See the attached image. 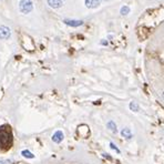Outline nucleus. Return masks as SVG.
<instances>
[{
    "mask_svg": "<svg viewBox=\"0 0 164 164\" xmlns=\"http://www.w3.org/2000/svg\"><path fill=\"white\" fill-rule=\"evenodd\" d=\"M110 146H111V148H112V149H113V150H116V152H120V151H119V150H118V149H116V145H114V144H113V143H110Z\"/></svg>",
    "mask_w": 164,
    "mask_h": 164,
    "instance_id": "ddd939ff",
    "label": "nucleus"
},
{
    "mask_svg": "<svg viewBox=\"0 0 164 164\" xmlns=\"http://www.w3.org/2000/svg\"><path fill=\"white\" fill-rule=\"evenodd\" d=\"M48 3L52 8H60L62 6V0H48Z\"/></svg>",
    "mask_w": 164,
    "mask_h": 164,
    "instance_id": "0eeeda50",
    "label": "nucleus"
},
{
    "mask_svg": "<svg viewBox=\"0 0 164 164\" xmlns=\"http://www.w3.org/2000/svg\"><path fill=\"white\" fill-rule=\"evenodd\" d=\"M8 162L7 161H0V164H7Z\"/></svg>",
    "mask_w": 164,
    "mask_h": 164,
    "instance_id": "4468645a",
    "label": "nucleus"
},
{
    "mask_svg": "<svg viewBox=\"0 0 164 164\" xmlns=\"http://www.w3.org/2000/svg\"><path fill=\"white\" fill-rule=\"evenodd\" d=\"M99 5H100V0H85V6L90 9L97 8Z\"/></svg>",
    "mask_w": 164,
    "mask_h": 164,
    "instance_id": "20e7f679",
    "label": "nucleus"
},
{
    "mask_svg": "<svg viewBox=\"0 0 164 164\" xmlns=\"http://www.w3.org/2000/svg\"><path fill=\"white\" fill-rule=\"evenodd\" d=\"M12 144V133L11 129L8 125L0 127V149L8 150L11 148Z\"/></svg>",
    "mask_w": 164,
    "mask_h": 164,
    "instance_id": "f257e3e1",
    "label": "nucleus"
},
{
    "mask_svg": "<svg viewBox=\"0 0 164 164\" xmlns=\"http://www.w3.org/2000/svg\"><path fill=\"white\" fill-rule=\"evenodd\" d=\"M19 8H20V11L22 13H29L32 10L34 6H32V2L30 0H21L19 3Z\"/></svg>",
    "mask_w": 164,
    "mask_h": 164,
    "instance_id": "f03ea898",
    "label": "nucleus"
},
{
    "mask_svg": "<svg viewBox=\"0 0 164 164\" xmlns=\"http://www.w3.org/2000/svg\"><path fill=\"white\" fill-rule=\"evenodd\" d=\"M130 109L132 110V111H134V112H137V111H139V105H137L135 102H131V103H130Z\"/></svg>",
    "mask_w": 164,
    "mask_h": 164,
    "instance_id": "9d476101",
    "label": "nucleus"
},
{
    "mask_svg": "<svg viewBox=\"0 0 164 164\" xmlns=\"http://www.w3.org/2000/svg\"><path fill=\"white\" fill-rule=\"evenodd\" d=\"M121 134H122V137H125V139H130V137H132V133H131V131L129 130V129H123V130L121 131Z\"/></svg>",
    "mask_w": 164,
    "mask_h": 164,
    "instance_id": "6e6552de",
    "label": "nucleus"
},
{
    "mask_svg": "<svg viewBox=\"0 0 164 164\" xmlns=\"http://www.w3.org/2000/svg\"><path fill=\"white\" fill-rule=\"evenodd\" d=\"M21 154L23 155L24 158H28V159H32L34 158V154L32 153H30L29 151H27V150H24V151H22Z\"/></svg>",
    "mask_w": 164,
    "mask_h": 164,
    "instance_id": "1a4fd4ad",
    "label": "nucleus"
},
{
    "mask_svg": "<svg viewBox=\"0 0 164 164\" xmlns=\"http://www.w3.org/2000/svg\"><path fill=\"white\" fill-rule=\"evenodd\" d=\"M62 140H63V133H62L61 131L55 132V133L53 134V137H52V141L55 143H60Z\"/></svg>",
    "mask_w": 164,
    "mask_h": 164,
    "instance_id": "39448f33",
    "label": "nucleus"
},
{
    "mask_svg": "<svg viewBox=\"0 0 164 164\" xmlns=\"http://www.w3.org/2000/svg\"><path fill=\"white\" fill-rule=\"evenodd\" d=\"M64 23L68 24V26H70V27H79L81 26L83 22L81 20H64Z\"/></svg>",
    "mask_w": 164,
    "mask_h": 164,
    "instance_id": "423d86ee",
    "label": "nucleus"
},
{
    "mask_svg": "<svg viewBox=\"0 0 164 164\" xmlns=\"http://www.w3.org/2000/svg\"><path fill=\"white\" fill-rule=\"evenodd\" d=\"M121 13L122 15H127V13H129V7L124 6L123 8L121 9Z\"/></svg>",
    "mask_w": 164,
    "mask_h": 164,
    "instance_id": "f8f14e48",
    "label": "nucleus"
},
{
    "mask_svg": "<svg viewBox=\"0 0 164 164\" xmlns=\"http://www.w3.org/2000/svg\"><path fill=\"white\" fill-rule=\"evenodd\" d=\"M9 37H10V30H9V28L5 27V26L0 27V39L6 40V39H8Z\"/></svg>",
    "mask_w": 164,
    "mask_h": 164,
    "instance_id": "7ed1b4c3",
    "label": "nucleus"
},
{
    "mask_svg": "<svg viewBox=\"0 0 164 164\" xmlns=\"http://www.w3.org/2000/svg\"><path fill=\"white\" fill-rule=\"evenodd\" d=\"M163 99H164V92H163Z\"/></svg>",
    "mask_w": 164,
    "mask_h": 164,
    "instance_id": "2eb2a0df",
    "label": "nucleus"
},
{
    "mask_svg": "<svg viewBox=\"0 0 164 164\" xmlns=\"http://www.w3.org/2000/svg\"><path fill=\"white\" fill-rule=\"evenodd\" d=\"M108 128L110 129V130H112V131H114V132H116V124H114V122H108Z\"/></svg>",
    "mask_w": 164,
    "mask_h": 164,
    "instance_id": "9b49d317",
    "label": "nucleus"
}]
</instances>
